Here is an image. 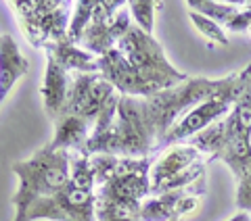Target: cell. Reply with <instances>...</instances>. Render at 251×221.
I'll use <instances>...</instances> for the list:
<instances>
[{"mask_svg":"<svg viewBox=\"0 0 251 221\" xmlns=\"http://www.w3.org/2000/svg\"><path fill=\"white\" fill-rule=\"evenodd\" d=\"M100 75L122 94L132 98H151L186 80L163 57L161 46L140 27H130L120 44L99 57Z\"/></svg>","mask_w":251,"mask_h":221,"instance_id":"cell-1","label":"cell"},{"mask_svg":"<svg viewBox=\"0 0 251 221\" xmlns=\"http://www.w3.org/2000/svg\"><path fill=\"white\" fill-rule=\"evenodd\" d=\"M69 151H52L44 146L27 161L11 165V171L19 177V190L13 196L15 221H25L29 209L46 196L57 194L72 179Z\"/></svg>","mask_w":251,"mask_h":221,"instance_id":"cell-2","label":"cell"},{"mask_svg":"<svg viewBox=\"0 0 251 221\" xmlns=\"http://www.w3.org/2000/svg\"><path fill=\"white\" fill-rule=\"evenodd\" d=\"M11 9H15L23 36L34 48H42L49 42L69 40V15L74 9L72 2L29 0V2H11Z\"/></svg>","mask_w":251,"mask_h":221,"instance_id":"cell-3","label":"cell"},{"mask_svg":"<svg viewBox=\"0 0 251 221\" xmlns=\"http://www.w3.org/2000/svg\"><path fill=\"white\" fill-rule=\"evenodd\" d=\"M218 86L220 82L188 80V82H182L174 90L170 88L155 94L151 98H143L147 121L155 133L157 144H163V138L168 136V132L172 130V123H174V119L182 110L197 105L201 100H207L218 90Z\"/></svg>","mask_w":251,"mask_h":221,"instance_id":"cell-4","label":"cell"},{"mask_svg":"<svg viewBox=\"0 0 251 221\" xmlns=\"http://www.w3.org/2000/svg\"><path fill=\"white\" fill-rule=\"evenodd\" d=\"M97 221V190L82 188L69 179L57 194L40 199L25 215V221Z\"/></svg>","mask_w":251,"mask_h":221,"instance_id":"cell-5","label":"cell"},{"mask_svg":"<svg viewBox=\"0 0 251 221\" xmlns=\"http://www.w3.org/2000/svg\"><path fill=\"white\" fill-rule=\"evenodd\" d=\"M239 77H228V80H222L218 86V90L211 94L207 100H203L201 105L191 110L178 125H174L168 136L163 138V144H172L176 140H182L186 136H193V133H201L207 125L218 119L222 113L228 110V105L241 94V86H239Z\"/></svg>","mask_w":251,"mask_h":221,"instance_id":"cell-6","label":"cell"},{"mask_svg":"<svg viewBox=\"0 0 251 221\" xmlns=\"http://www.w3.org/2000/svg\"><path fill=\"white\" fill-rule=\"evenodd\" d=\"M113 94L115 88L100 73H77L75 77H69V92L61 113L80 115L94 125Z\"/></svg>","mask_w":251,"mask_h":221,"instance_id":"cell-7","label":"cell"},{"mask_svg":"<svg viewBox=\"0 0 251 221\" xmlns=\"http://www.w3.org/2000/svg\"><path fill=\"white\" fill-rule=\"evenodd\" d=\"M130 15L128 11H120L113 21H90L82 36V46L86 52L103 57L120 44L122 38L130 31Z\"/></svg>","mask_w":251,"mask_h":221,"instance_id":"cell-8","label":"cell"},{"mask_svg":"<svg viewBox=\"0 0 251 221\" xmlns=\"http://www.w3.org/2000/svg\"><path fill=\"white\" fill-rule=\"evenodd\" d=\"M90 125L92 123L80 115L59 113V117L54 119V138L49 146L52 151H69V153L82 151L90 138Z\"/></svg>","mask_w":251,"mask_h":221,"instance_id":"cell-9","label":"cell"},{"mask_svg":"<svg viewBox=\"0 0 251 221\" xmlns=\"http://www.w3.org/2000/svg\"><path fill=\"white\" fill-rule=\"evenodd\" d=\"M46 77L42 84V98H44V109L46 115L54 121L61 113V109L65 107L67 100V92H69V71H65L52 57L46 54Z\"/></svg>","mask_w":251,"mask_h":221,"instance_id":"cell-10","label":"cell"},{"mask_svg":"<svg viewBox=\"0 0 251 221\" xmlns=\"http://www.w3.org/2000/svg\"><path fill=\"white\" fill-rule=\"evenodd\" d=\"M29 71V63L21 57L15 40L9 34L0 36V102L13 90L15 82Z\"/></svg>","mask_w":251,"mask_h":221,"instance_id":"cell-11","label":"cell"},{"mask_svg":"<svg viewBox=\"0 0 251 221\" xmlns=\"http://www.w3.org/2000/svg\"><path fill=\"white\" fill-rule=\"evenodd\" d=\"M42 48L65 71H77V73H97V71H100L99 59L94 57V54H90V52L77 48L72 40L49 42V44H44Z\"/></svg>","mask_w":251,"mask_h":221,"instance_id":"cell-12","label":"cell"},{"mask_svg":"<svg viewBox=\"0 0 251 221\" xmlns=\"http://www.w3.org/2000/svg\"><path fill=\"white\" fill-rule=\"evenodd\" d=\"M199 156V151L195 146H174L161 156L155 165H151V188H155L157 184H161L163 179H168L176 173L184 171L191 167V163Z\"/></svg>","mask_w":251,"mask_h":221,"instance_id":"cell-13","label":"cell"},{"mask_svg":"<svg viewBox=\"0 0 251 221\" xmlns=\"http://www.w3.org/2000/svg\"><path fill=\"white\" fill-rule=\"evenodd\" d=\"M184 190L168 192V194L155 196V199L143 200V207H140V221H174V219H178L176 204L184 196Z\"/></svg>","mask_w":251,"mask_h":221,"instance_id":"cell-14","label":"cell"},{"mask_svg":"<svg viewBox=\"0 0 251 221\" xmlns=\"http://www.w3.org/2000/svg\"><path fill=\"white\" fill-rule=\"evenodd\" d=\"M94 4H97V0H80V2L74 4V17H72V23H69V40L74 44L82 42L84 31L92 21Z\"/></svg>","mask_w":251,"mask_h":221,"instance_id":"cell-15","label":"cell"},{"mask_svg":"<svg viewBox=\"0 0 251 221\" xmlns=\"http://www.w3.org/2000/svg\"><path fill=\"white\" fill-rule=\"evenodd\" d=\"M188 9H195V11H201L205 17H209L211 21H216L218 25L220 23H230L234 19V15L239 11H234L232 6H224L220 2H201V0H193L188 2Z\"/></svg>","mask_w":251,"mask_h":221,"instance_id":"cell-16","label":"cell"},{"mask_svg":"<svg viewBox=\"0 0 251 221\" xmlns=\"http://www.w3.org/2000/svg\"><path fill=\"white\" fill-rule=\"evenodd\" d=\"M130 11H132V17L136 19V27H140L145 34L151 36L153 31V15H155V9L159 4L157 2H149V0H134V2H128Z\"/></svg>","mask_w":251,"mask_h":221,"instance_id":"cell-17","label":"cell"},{"mask_svg":"<svg viewBox=\"0 0 251 221\" xmlns=\"http://www.w3.org/2000/svg\"><path fill=\"white\" fill-rule=\"evenodd\" d=\"M188 17H191V21L195 23V25H197V29L207 38V40H214V42L222 44V46L228 44V38L224 36L222 27H220L216 21H211L209 17H205V15H201V13H197V11H188Z\"/></svg>","mask_w":251,"mask_h":221,"instance_id":"cell-18","label":"cell"},{"mask_svg":"<svg viewBox=\"0 0 251 221\" xmlns=\"http://www.w3.org/2000/svg\"><path fill=\"white\" fill-rule=\"evenodd\" d=\"M197 207H199V194H184L176 204L178 219H182V215H188V213H195Z\"/></svg>","mask_w":251,"mask_h":221,"instance_id":"cell-19","label":"cell"},{"mask_svg":"<svg viewBox=\"0 0 251 221\" xmlns=\"http://www.w3.org/2000/svg\"><path fill=\"white\" fill-rule=\"evenodd\" d=\"M237 204H239L241 209H249V211H251V177H247V179L241 181Z\"/></svg>","mask_w":251,"mask_h":221,"instance_id":"cell-20","label":"cell"},{"mask_svg":"<svg viewBox=\"0 0 251 221\" xmlns=\"http://www.w3.org/2000/svg\"><path fill=\"white\" fill-rule=\"evenodd\" d=\"M230 221H249V219H247V215H237V217H232Z\"/></svg>","mask_w":251,"mask_h":221,"instance_id":"cell-21","label":"cell"},{"mask_svg":"<svg viewBox=\"0 0 251 221\" xmlns=\"http://www.w3.org/2000/svg\"><path fill=\"white\" fill-rule=\"evenodd\" d=\"M249 34H251V25H249Z\"/></svg>","mask_w":251,"mask_h":221,"instance_id":"cell-22","label":"cell"},{"mask_svg":"<svg viewBox=\"0 0 251 221\" xmlns=\"http://www.w3.org/2000/svg\"><path fill=\"white\" fill-rule=\"evenodd\" d=\"M174 221H180V219H174Z\"/></svg>","mask_w":251,"mask_h":221,"instance_id":"cell-23","label":"cell"}]
</instances>
